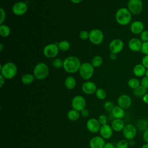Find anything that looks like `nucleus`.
I'll use <instances>...</instances> for the list:
<instances>
[{
    "instance_id": "f257e3e1",
    "label": "nucleus",
    "mask_w": 148,
    "mask_h": 148,
    "mask_svg": "<svg viewBox=\"0 0 148 148\" xmlns=\"http://www.w3.org/2000/svg\"><path fill=\"white\" fill-rule=\"evenodd\" d=\"M63 61V69L65 72L71 74L78 72L82 64L79 58L74 56L66 57Z\"/></svg>"
},
{
    "instance_id": "f03ea898",
    "label": "nucleus",
    "mask_w": 148,
    "mask_h": 148,
    "mask_svg": "<svg viewBox=\"0 0 148 148\" xmlns=\"http://www.w3.org/2000/svg\"><path fill=\"white\" fill-rule=\"evenodd\" d=\"M115 19L119 25H127L131 21L132 14L127 8H120L115 13Z\"/></svg>"
},
{
    "instance_id": "7ed1b4c3",
    "label": "nucleus",
    "mask_w": 148,
    "mask_h": 148,
    "mask_svg": "<svg viewBox=\"0 0 148 148\" xmlns=\"http://www.w3.org/2000/svg\"><path fill=\"white\" fill-rule=\"evenodd\" d=\"M1 75L5 79H12L14 78L17 73V67L13 62H7L0 65Z\"/></svg>"
},
{
    "instance_id": "20e7f679",
    "label": "nucleus",
    "mask_w": 148,
    "mask_h": 148,
    "mask_svg": "<svg viewBox=\"0 0 148 148\" xmlns=\"http://www.w3.org/2000/svg\"><path fill=\"white\" fill-rule=\"evenodd\" d=\"M49 73L48 65L43 62H40L37 63L34 68L33 75L35 78L38 80H43L46 78Z\"/></svg>"
},
{
    "instance_id": "39448f33",
    "label": "nucleus",
    "mask_w": 148,
    "mask_h": 148,
    "mask_svg": "<svg viewBox=\"0 0 148 148\" xmlns=\"http://www.w3.org/2000/svg\"><path fill=\"white\" fill-rule=\"evenodd\" d=\"M94 72V67L92 66L91 62H84L81 64L79 70V73L82 79L86 80L90 79L92 77Z\"/></svg>"
},
{
    "instance_id": "423d86ee",
    "label": "nucleus",
    "mask_w": 148,
    "mask_h": 148,
    "mask_svg": "<svg viewBox=\"0 0 148 148\" xmlns=\"http://www.w3.org/2000/svg\"><path fill=\"white\" fill-rule=\"evenodd\" d=\"M104 35L102 31L98 28H94L89 32V40L94 45H100L103 40Z\"/></svg>"
},
{
    "instance_id": "0eeeda50",
    "label": "nucleus",
    "mask_w": 148,
    "mask_h": 148,
    "mask_svg": "<svg viewBox=\"0 0 148 148\" xmlns=\"http://www.w3.org/2000/svg\"><path fill=\"white\" fill-rule=\"evenodd\" d=\"M127 9L132 14H140L143 10V4L141 0H129L127 4Z\"/></svg>"
},
{
    "instance_id": "6e6552de",
    "label": "nucleus",
    "mask_w": 148,
    "mask_h": 148,
    "mask_svg": "<svg viewBox=\"0 0 148 148\" xmlns=\"http://www.w3.org/2000/svg\"><path fill=\"white\" fill-rule=\"evenodd\" d=\"M59 50L57 43H51L47 44L44 47L43 53V55L48 58H54L58 55Z\"/></svg>"
},
{
    "instance_id": "1a4fd4ad",
    "label": "nucleus",
    "mask_w": 148,
    "mask_h": 148,
    "mask_svg": "<svg viewBox=\"0 0 148 148\" xmlns=\"http://www.w3.org/2000/svg\"><path fill=\"white\" fill-rule=\"evenodd\" d=\"M86 105V101L85 98L80 95L75 96L71 101V106L72 109L80 112L85 108Z\"/></svg>"
},
{
    "instance_id": "9d476101",
    "label": "nucleus",
    "mask_w": 148,
    "mask_h": 148,
    "mask_svg": "<svg viewBox=\"0 0 148 148\" xmlns=\"http://www.w3.org/2000/svg\"><path fill=\"white\" fill-rule=\"evenodd\" d=\"M124 48V42L120 39H114L109 44V50L110 53L118 54L120 53Z\"/></svg>"
},
{
    "instance_id": "9b49d317",
    "label": "nucleus",
    "mask_w": 148,
    "mask_h": 148,
    "mask_svg": "<svg viewBox=\"0 0 148 148\" xmlns=\"http://www.w3.org/2000/svg\"><path fill=\"white\" fill-rule=\"evenodd\" d=\"M28 10L27 4L23 1L16 2L12 6V11L16 16H22Z\"/></svg>"
},
{
    "instance_id": "f8f14e48",
    "label": "nucleus",
    "mask_w": 148,
    "mask_h": 148,
    "mask_svg": "<svg viewBox=\"0 0 148 148\" xmlns=\"http://www.w3.org/2000/svg\"><path fill=\"white\" fill-rule=\"evenodd\" d=\"M136 128L134 125L132 124H127L125 125L123 130V134L125 139L128 140L134 139L136 136Z\"/></svg>"
},
{
    "instance_id": "ddd939ff",
    "label": "nucleus",
    "mask_w": 148,
    "mask_h": 148,
    "mask_svg": "<svg viewBox=\"0 0 148 148\" xmlns=\"http://www.w3.org/2000/svg\"><path fill=\"white\" fill-rule=\"evenodd\" d=\"M87 130L91 133H97L99 131L101 125L98 120V119L91 118L89 119L86 124Z\"/></svg>"
},
{
    "instance_id": "4468645a",
    "label": "nucleus",
    "mask_w": 148,
    "mask_h": 148,
    "mask_svg": "<svg viewBox=\"0 0 148 148\" xmlns=\"http://www.w3.org/2000/svg\"><path fill=\"white\" fill-rule=\"evenodd\" d=\"M97 90V87L95 83L91 81H86L82 86V91L87 95L95 94Z\"/></svg>"
},
{
    "instance_id": "2eb2a0df",
    "label": "nucleus",
    "mask_w": 148,
    "mask_h": 148,
    "mask_svg": "<svg viewBox=\"0 0 148 148\" xmlns=\"http://www.w3.org/2000/svg\"><path fill=\"white\" fill-rule=\"evenodd\" d=\"M130 29L134 34H140L145 30V25L142 21L140 20H136L130 24Z\"/></svg>"
},
{
    "instance_id": "dca6fc26",
    "label": "nucleus",
    "mask_w": 148,
    "mask_h": 148,
    "mask_svg": "<svg viewBox=\"0 0 148 148\" xmlns=\"http://www.w3.org/2000/svg\"><path fill=\"white\" fill-rule=\"evenodd\" d=\"M132 103V99L127 94H122L117 99L118 106L124 109L128 108Z\"/></svg>"
},
{
    "instance_id": "f3484780",
    "label": "nucleus",
    "mask_w": 148,
    "mask_h": 148,
    "mask_svg": "<svg viewBox=\"0 0 148 148\" xmlns=\"http://www.w3.org/2000/svg\"><path fill=\"white\" fill-rule=\"evenodd\" d=\"M142 45V42L140 39L136 38H132L128 41V47L131 51L134 52H138L140 51Z\"/></svg>"
},
{
    "instance_id": "a211bd4d",
    "label": "nucleus",
    "mask_w": 148,
    "mask_h": 148,
    "mask_svg": "<svg viewBox=\"0 0 148 148\" xmlns=\"http://www.w3.org/2000/svg\"><path fill=\"white\" fill-rule=\"evenodd\" d=\"M105 139L101 136H95L92 137L89 142L90 148H103L105 144Z\"/></svg>"
},
{
    "instance_id": "6ab92c4d",
    "label": "nucleus",
    "mask_w": 148,
    "mask_h": 148,
    "mask_svg": "<svg viewBox=\"0 0 148 148\" xmlns=\"http://www.w3.org/2000/svg\"><path fill=\"white\" fill-rule=\"evenodd\" d=\"M113 130L111 125L108 124L101 125L99 131L100 136L105 139H108L110 138L113 135Z\"/></svg>"
},
{
    "instance_id": "aec40b11",
    "label": "nucleus",
    "mask_w": 148,
    "mask_h": 148,
    "mask_svg": "<svg viewBox=\"0 0 148 148\" xmlns=\"http://www.w3.org/2000/svg\"><path fill=\"white\" fill-rule=\"evenodd\" d=\"M111 127L114 131L120 132L123 130L125 127L124 122L121 119H114L111 123Z\"/></svg>"
},
{
    "instance_id": "412c9836",
    "label": "nucleus",
    "mask_w": 148,
    "mask_h": 148,
    "mask_svg": "<svg viewBox=\"0 0 148 148\" xmlns=\"http://www.w3.org/2000/svg\"><path fill=\"white\" fill-rule=\"evenodd\" d=\"M146 71V68L142 64H138L134 66L132 71L135 76L140 77L145 76Z\"/></svg>"
},
{
    "instance_id": "4be33fe9",
    "label": "nucleus",
    "mask_w": 148,
    "mask_h": 148,
    "mask_svg": "<svg viewBox=\"0 0 148 148\" xmlns=\"http://www.w3.org/2000/svg\"><path fill=\"white\" fill-rule=\"evenodd\" d=\"M112 115L114 119H121L125 115L124 109L119 106H114L113 110L111 112Z\"/></svg>"
},
{
    "instance_id": "5701e85b",
    "label": "nucleus",
    "mask_w": 148,
    "mask_h": 148,
    "mask_svg": "<svg viewBox=\"0 0 148 148\" xmlns=\"http://www.w3.org/2000/svg\"><path fill=\"white\" fill-rule=\"evenodd\" d=\"M64 85L65 87L68 90L73 89L76 85V81L75 78L72 76H68L66 77L64 80Z\"/></svg>"
},
{
    "instance_id": "b1692460",
    "label": "nucleus",
    "mask_w": 148,
    "mask_h": 148,
    "mask_svg": "<svg viewBox=\"0 0 148 148\" xmlns=\"http://www.w3.org/2000/svg\"><path fill=\"white\" fill-rule=\"evenodd\" d=\"M80 116V112H79L76 110H75L73 109L69 110L67 114H66L68 119L71 121H77L79 119Z\"/></svg>"
},
{
    "instance_id": "393cba45",
    "label": "nucleus",
    "mask_w": 148,
    "mask_h": 148,
    "mask_svg": "<svg viewBox=\"0 0 148 148\" xmlns=\"http://www.w3.org/2000/svg\"><path fill=\"white\" fill-rule=\"evenodd\" d=\"M35 79V77L33 74L31 73H25L21 76V81L25 85H28L31 84Z\"/></svg>"
},
{
    "instance_id": "a878e982",
    "label": "nucleus",
    "mask_w": 148,
    "mask_h": 148,
    "mask_svg": "<svg viewBox=\"0 0 148 148\" xmlns=\"http://www.w3.org/2000/svg\"><path fill=\"white\" fill-rule=\"evenodd\" d=\"M147 93V88L143 87L141 85L135 88L133 91V94L135 97H143Z\"/></svg>"
},
{
    "instance_id": "bb28decb",
    "label": "nucleus",
    "mask_w": 148,
    "mask_h": 148,
    "mask_svg": "<svg viewBox=\"0 0 148 148\" xmlns=\"http://www.w3.org/2000/svg\"><path fill=\"white\" fill-rule=\"evenodd\" d=\"M10 34V28L6 24H1L0 25V35L2 37H8Z\"/></svg>"
},
{
    "instance_id": "cd10ccee",
    "label": "nucleus",
    "mask_w": 148,
    "mask_h": 148,
    "mask_svg": "<svg viewBox=\"0 0 148 148\" xmlns=\"http://www.w3.org/2000/svg\"><path fill=\"white\" fill-rule=\"evenodd\" d=\"M57 45L59 48V50L63 51H68L71 47V44L69 42L66 40H63L60 41L57 43Z\"/></svg>"
},
{
    "instance_id": "c85d7f7f",
    "label": "nucleus",
    "mask_w": 148,
    "mask_h": 148,
    "mask_svg": "<svg viewBox=\"0 0 148 148\" xmlns=\"http://www.w3.org/2000/svg\"><path fill=\"white\" fill-rule=\"evenodd\" d=\"M102 62H103V60L102 57L98 55H96L92 57L91 63L95 68L99 67L102 65Z\"/></svg>"
},
{
    "instance_id": "c756f323",
    "label": "nucleus",
    "mask_w": 148,
    "mask_h": 148,
    "mask_svg": "<svg viewBox=\"0 0 148 148\" xmlns=\"http://www.w3.org/2000/svg\"><path fill=\"white\" fill-rule=\"evenodd\" d=\"M140 83V82H139V80L136 77H132L127 82L128 86L133 90L139 86Z\"/></svg>"
},
{
    "instance_id": "7c9ffc66",
    "label": "nucleus",
    "mask_w": 148,
    "mask_h": 148,
    "mask_svg": "<svg viewBox=\"0 0 148 148\" xmlns=\"http://www.w3.org/2000/svg\"><path fill=\"white\" fill-rule=\"evenodd\" d=\"M95 94L96 97L100 100L105 99L107 96V93L106 90L102 88H97Z\"/></svg>"
},
{
    "instance_id": "2f4dec72",
    "label": "nucleus",
    "mask_w": 148,
    "mask_h": 148,
    "mask_svg": "<svg viewBox=\"0 0 148 148\" xmlns=\"http://www.w3.org/2000/svg\"><path fill=\"white\" fill-rule=\"evenodd\" d=\"M63 64H64V61L61 59L58 58H54L52 61L53 66L57 69L63 68Z\"/></svg>"
},
{
    "instance_id": "473e14b6",
    "label": "nucleus",
    "mask_w": 148,
    "mask_h": 148,
    "mask_svg": "<svg viewBox=\"0 0 148 148\" xmlns=\"http://www.w3.org/2000/svg\"><path fill=\"white\" fill-rule=\"evenodd\" d=\"M129 145L128 141L126 139H121L119 140L116 146V148H128Z\"/></svg>"
},
{
    "instance_id": "72a5a7b5",
    "label": "nucleus",
    "mask_w": 148,
    "mask_h": 148,
    "mask_svg": "<svg viewBox=\"0 0 148 148\" xmlns=\"http://www.w3.org/2000/svg\"><path fill=\"white\" fill-rule=\"evenodd\" d=\"M114 107L113 103L111 101H106L103 104V108L105 110L108 112H112L113 108Z\"/></svg>"
},
{
    "instance_id": "f704fd0d",
    "label": "nucleus",
    "mask_w": 148,
    "mask_h": 148,
    "mask_svg": "<svg viewBox=\"0 0 148 148\" xmlns=\"http://www.w3.org/2000/svg\"><path fill=\"white\" fill-rule=\"evenodd\" d=\"M79 36L80 39L86 40L89 38V32L86 30H82L79 32Z\"/></svg>"
},
{
    "instance_id": "c9c22d12",
    "label": "nucleus",
    "mask_w": 148,
    "mask_h": 148,
    "mask_svg": "<svg viewBox=\"0 0 148 148\" xmlns=\"http://www.w3.org/2000/svg\"><path fill=\"white\" fill-rule=\"evenodd\" d=\"M98 120L101 125L106 124L108 123V117L104 114H100L98 117Z\"/></svg>"
},
{
    "instance_id": "e433bc0d",
    "label": "nucleus",
    "mask_w": 148,
    "mask_h": 148,
    "mask_svg": "<svg viewBox=\"0 0 148 148\" xmlns=\"http://www.w3.org/2000/svg\"><path fill=\"white\" fill-rule=\"evenodd\" d=\"M140 39L142 42H148V30H144L140 34Z\"/></svg>"
},
{
    "instance_id": "4c0bfd02",
    "label": "nucleus",
    "mask_w": 148,
    "mask_h": 148,
    "mask_svg": "<svg viewBox=\"0 0 148 148\" xmlns=\"http://www.w3.org/2000/svg\"><path fill=\"white\" fill-rule=\"evenodd\" d=\"M140 51L145 56L148 55V42H142Z\"/></svg>"
},
{
    "instance_id": "58836bf2",
    "label": "nucleus",
    "mask_w": 148,
    "mask_h": 148,
    "mask_svg": "<svg viewBox=\"0 0 148 148\" xmlns=\"http://www.w3.org/2000/svg\"><path fill=\"white\" fill-rule=\"evenodd\" d=\"M0 13H1V17H0V24H2L6 18V12L5 10L2 8H0Z\"/></svg>"
},
{
    "instance_id": "ea45409f",
    "label": "nucleus",
    "mask_w": 148,
    "mask_h": 148,
    "mask_svg": "<svg viewBox=\"0 0 148 148\" xmlns=\"http://www.w3.org/2000/svg\"><path fill=\"white\" fill-rule=\"evenodd\" d=\"M140 84L143 87L147 88H148V77H147L145 76H143L140 80Z\"/></svg>"
},
{
    "instance_id": "a19ab883",
    "label": "nucleus",
    "mask_w": 148,
    "mask_h": 148,
    "mask_svg": "<svg viewBox=\"0 0 148 148\" xmlns=\"http://www.w3.org/2000/svg\"><path fill=\"white\" fill-rule=\"evenodd\" d=\"M141 62V64L146 68V69H148V55H146L143 57Z\"/></svg>"
},
{
    "instance_id": "79ce46f5",
    "label": "nucleus",
    "mask_w": 148,
    "mask_h": 148,
    "mask_svg": "<svg viewBox=\"0 0 148 148\" xmlns=\"http://www.w3.org/2000/svg\"><path fill=\"white\" fill-rule=\"evenodd\" d=\"M80 114L83 117H87L89 116V111L88 109L84 108L80 112Z\"/></svg>"
},
{
    "instance_id": "37998d69",
    "label": "nucleus",
    "mask_w": 148,
    "mask_h": 148,
    "mask_svg": "<svg viewBox=\"0 0 148 148\" xmlns=\"http://www.w3.org/2000/svg\"><path fill=\"white\" fill-rule=\"evenodd\" d=\"M143 139L145 142L148 143V130L144 131L143 134Z\"/></svg>"
},
{
    "instance_id": "c03bdc74",
    "label": "nucleus",
    "mask_w": 148,
    "mask_h": 148,
    "mask_svg": "<svg viewBox=\"0 0 148 148\" xmlns=\"http://www.w3.org/2000/svg\"><path fill=\"white\" fill-rule=\"evenodd\" d=\"M103 148H116L114 145L111 142H107L105 144Z\"/></svg>"
},
{
    "instance_id": "a18cd8bd",
    "label": "nucleus",
    "mask_w": 148,
    "mask_h": 148,
    "mask_svg": "<svg viewBox=\"0 0 148 148\" xmlns=\"http://www.w3.org/2000/svg\"><path fill=\"white\" fill-rule=\"evenodd\" d=\"M5 78L2 75H0V87H2L5 84Z\"/></svg>"
},
{
    "instance_id": "49530a36",
    "label": "nucleus",
    "mask_w": 148,
    "mask_h": 148,
    "mask_svg": "<svg viewBox=\"0 0 148 148\" xmlns=\"http://www.w3.org/2000/svg\"><path fill=\"white\" fill-rule=\"evenodd\" d=\"M143 101L145 103L148 104V92H147L143 97H142Z\"/></svg>"
},
{
    "instance_id": "de8ad7c7",
    "label": "nucleus",
    "mask_w": 148,
    "mask_h": 148,
    "mask_svg": "<svg viewBox=\"0 0 148 148\" xmlns=\"http://www.w3.org/2000/svg\"><path fill=\"white\" fill-rule=\"evenodd\" d=\"M116 57H117V54H116L112 53H110L109 54V58L111 60H115L116 59Z\"/></svg>"
},
{
    "instance_id": "09e8293b",
    "label": "nucleus",
    "mask_w": 148,
    "mask_h": 148,
    "mask_svg": "<svg viewBox=\"0 0 148 148\" xmlns=\"http://www.w3.org/2000/svg\"><path fill=\"white\" fill-rule=\"evenodd\" d=\"M71 2H72L73 3H75V4H78V3H81L83 0H69Z\"/></svg>"
},
{
    "instance_id": "8fccbe9b",
    "label": "nucleus",
    "mask_w": 148,
    "mask_h": 148,
    "mask_svg": "<svg viewBox=\"0 0 148 148\" xmlns=\"http://www.w3.org/2000/svg\"><path fill=\"white\" fill-rule=\"evenodd\" d=\"M128 143L130 145L132 146V145H134L135 144V140H134V139H130V140H128Z\"/></svg>"
},
{
    "instance_id": "3c124183",
    "label": "nucleus",
    "mask_w": 148,
    "mask_h": 148,
    "mask_svg": "<svg viewBox=\"0 0 148 148\" xmlns=\"http://www.w3.org/2000/svg\"><path fill=\"white\" fill-rule=\"evenodd\" d=\"M4 47H5V46L3 45V44L2 43H0V51H2L3 50Z\"/></svg>"
},
{
    "instance_id": "603ef678",
    "label": "nucleus",
    "mask_w": 148,
    "mask_h": 148,
    "mask_svg": "<svg viewBox=\"0 0 148 148\" xmlns=\"http://www.w3.org/2000/svg\"><path fill=\"white\" fill-rule=\"evenodd\" d=\"M142 148H148V143H146L143 145L142 147Z\"/></svg>"
},
{
    "instance_id": "864d4df0",
    "label": "nucleus",
    "mask_w": 148,
    "mask_h": 148,
    "mask_svg": "<svg viewBox=\"0 0 148 148\" xmlns=\"http://www.w3.org/2000/svg\"><path fill=\"white\" fill-rule=\"evenodd\" d=\"M145 76H146L147 77H148V69H146V72H145Z\"/></svg>"
},
{
    "instance_id": "5fc2aeb1",
    "label": "nucleus",
    "mask_w": 148,
    "mask_h": 148,
    "mask_svg": "<svg viewBox=\"0 0 148 148\" xmlns=\"http://www.w3.org/2000/svg\"><path fill=\"white\" fill-rule=\"evenodd\" d=\"M141 1H144V0H141Z\"/></svg>"
}]
</instances>
